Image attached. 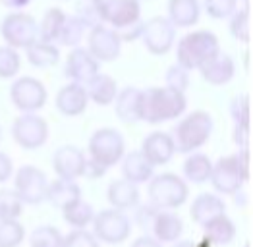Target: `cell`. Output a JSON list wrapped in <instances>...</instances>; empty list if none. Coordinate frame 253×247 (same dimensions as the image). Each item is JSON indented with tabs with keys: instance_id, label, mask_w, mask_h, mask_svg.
<instances>
[{
	"instance_id": "e0dca14e",
	"label": "cell",
	"mask_w": 253,
	"mask_h": 247,
	"mask_svg": "<svg viewBox=\"0 0 253 247\" xmlns=\"http://www.w3.org/2000/svg\"><path fill=\"white\" fill-rule=\"evenodd\" d=\"M182 232H184V222L174 210L157 208L147 236L155 238L159 244H174V242H178Z\"/></svg>"
},
{
	"instance_id": "83f0119b",
	"label": "cell",
	"mask_w": 253,
	"mask_h": 247,
	"mask_svg": "<svg viewBox=\"0 0 253 247\" xmlns=\"http://www.w3.org/2000/svg\"><path fill=\"white\" fill-rule=\"evenodd\" d=\"M184 170V178L191 182V184H205L211 180V172H212V161L203 155V153H190L188 159L184 161L182 165Z\"/></svg>"
},
{
	"instance_id": "8fae6325",
	"label": "cell",
	"mask_w": 253,
	"mask_h": 247,
	"mask_svg": "<svg viewBox=\"0 0 253 247\" xmlns=\"http://www.w3.org/2000/svg\"><path fill=\"white\" fill-rule=\"evenodd\" d=\"M12 137L23 149H39L48 139V124L35 112L21 114L12 124Z\"/></svg>"
},
{
	"instance_id": "ffe728a7",
	"label": "cell",
	"mask_w": 253,
	"mask_h": 247,
	"mask_svg": "<svg viewBox=\"0 0 253 247\" xmlns=\"http://www.w3.org/2000/svg\"><path fill=\"white\" fill-rule=\"evenodd\" d=\"M89 104V97L84 85L68 83L56 93V110L64 116H80Z\"/></svg>"
},
{
	"instance_id": "30bf717a",
	"label": "cell",
	"mask_w": 253,
	"mask_h": 247,
	"mask_svg": "<svg viewBox=\"0 0 253 247\" xmlns=\"http://www.w3.org/2000/svg\"><path fill=\"white\" fill-rule=\"evenodd\" d=\"M48 178L37 166H21L14 176V191L27 205H39L46 201Z\"/></svg>"
},
{
	"instance_id": "b9f144b4",
	"label": "cell",
	"mask_w": 253,
	"mask_h": 247,
	"mask_svg": "<svg viewBox=\"0 0 253 247\" xmlns=\"http://www.w3.org/2000/svg\"><path fill=\"white\" fill-rule=\"evenodd\" d=\"M165 80H167V87H172V89H176V91L186 93L188 87H190V72L184 70L182 66L174 64V66H170L169 70H167Z\"/></svg>"
},
{
	"instance_id": "7a4b0ae2",
	"label": "cell",
	"mask_w": 253,
	"mask_h": 247,
	"mask_svg": "<svg viewBox=\"0 0 253 247\" xmlns=\"http://www.w3.org/2000/svg\"><path fill=\"white\" fill-rule=\"evenodd\" d=\"M218 52H220V42H218V37L214 33L207 31V29L191 31L178 41L176 64L188 72L199 70L205 62L211 60Z\"/></svg>"
},
{
	"instance_id": "8992f818",
	"label": "cell",
	"mask_w": 253,
	"mask_h": 247,
	"mask_svg": "<svg viewBox=\"0 0 253 247\" xmlns=\"http://www.w3.org/2000/svg\"><path fill=\"white\" fill-rule=\"evenodd\" d=\"M87 159L93 161L101 168H112L116 166L126 155V141L124 135L114 127H101L97 129L89 143H87Z\"/></svg>"
},
{
	"instance_id": "484cf974",
	"label": "cell",
	"mask_w": 253,
	"mask_h": 247,
	"mask_svg": "<svg viewBox=\"0 0 253 247\" xmlns=\"http://www.w3.org/2000/svg\"><path fill=\"white\" fill-rule=\"evenodd\" d=\"M139 101H141V89L135 87H124L118 91L114 99V110L116 116L124 124H137L139 120Z\"/></svg>"
},
{
	"instance_id": "603a6c76",
	"label": "cell",
	"mask_w": 253,
	"mask_h": 247,
	"mask_svg": "<svg viewBox=\"0 0 253 247\" xmlns=\"http://www.w3.org/2000/svg\"><path fill=\"white\" fill-rule=\"evenodd\" d=\"M170 23L174 27H193L201 18V4L199 0H169L167 2Z\"/></svg>"
},
{
	"instance_id": "9a60e30c",
	"label": "cell",
	"mask_w": 253,
	"mask_h": 247,
	"mask_svg": "<svg viewBox=\"0 0 253 247\" xmlns=\"http://www.w3.org/2000/svg\"><path fill=\"white\" fill-rule=\"evenodd\" d=\"M97 74H99V62L89 54L87 48L76 46L70 50L66 58V76L72 80V83H80L85 87Z\"/></svg>"
},
{
	"instance_id": "681fc988",
	"label": "cell",
	"mask_w": 253,
	"mask_h": 247,
	"mask_svg": "<svg viewBox=\"0 0 253 247\" xmlns=\"http://www.w3.org/2000/svg\"><path fill=\"white\" fill-rule=\"evenodd\" d=\"M242 8H250V0H244V6Z\"/></svg>"
},
{
	"instance_id": "816d5d0a",
	"label": "cell",
	"mask_w": 253,
	"mask_h": 247,
	"mask_svg": "<svg viewBox=\"0 0 253 247\" xmlns=\"http://www.w3.org/2000/svg\"><path fill=\"white\" fill-rule=\"evenodd\" d=\"M244 247H250V244H246V246H244Z\"/></svg>"
},
{
	"instance_id": "60d3db41",
	"label": "cell",
	"mask_w": 253,
	"mask_h": 247,
	"mask_svg": "<svg viewBox=\"0 0 253 247\" xmlns=\"http://www.w3.org/2000/svg\"><path fill=\"white\" fill-rule=\"evenodd\" d=\"M203 8L212 20H228L238 10V0H203Z\"/></svg>"
},
{
	"instance_id": "7bdbcfd3",
	"label": "cell",
	"mask_w": 253,
	"mask_h": 247,
	"mask_svg": "<svg viewBox=\"0 0 253 247\" xmlns=\"http://www.w3.org/2000/svg\"><path fill=\"white\" fill-rule=\"evenodd\" d=\"M62 247H101L99 240L89 230H72L68 236H64Z\"/></svg>"
},
{
	"instance_id": "5b68a950",
	"label": "cell",
	"mask_w": 253,
	"mask_h": 247,
	"mask_svg": "<svg viewBox=\"0 0 253 247\" xmlns=\"http://www.w3.org/2000/svg\"><path fill=\"white\" fill-rule=\"evenodd\" d=\"M147 184L149 201L155 208L174 210L188 201L190 187L186 184V180L180 178L178 174H172V172L157 174Z\"/></svg>"
},
{
	"instance_id": "ee69618b",
	"label": "cell",
	"mask_w": 253,
	"mask_h": 247,
	"mask_svg": "<svg viewBox=\"0 0 253 247\" xmlns=\"http://www.w3.org/2000/svg\"><path fill=\"white\" fill-rule=\"evenodd\" d=\"M234 159H236V166H238V172H240V178L244 184H248L252 180V155H250V149H238V153H234Z\"/></svg>"
},
{
	"instance_id": "f6af8a7d",
	"label": "cell",
	"mask_w": 253,
	"mask_h": 247,
	"mask_svg": "<svg viewBox=\"0 0 253 247\" xmlns=\"http://www.w3.org/2000/svg\"><path fill=\"white\" fill-rule=\"evenodd\" d=\"M14 174V165H12V159L0 151V184H6Z\"/></svg>"
},
{
	"instance_id": "f1b7e54d",
	"label": "cell",
	"mask_w": 253,
	"mask_h": 247,
	"mask_svg": "<svg viewBox=\"0 0 253 247\" xmlns=\"http://www.w3.org/2000/svg\"><path fill=\"white\" fill-rule=\"evenodd\" d=\"M25 54H27V60L31 66L41 68V70L52 68L60 62V48L54 42H44L39 39L25 48Z\"/></svg>"
},
{
	"instance_id": "3957f363",
	"label": "cell",
	"mask_w": 253,
	"mask_h": 247,
	"mask_svg": "<svg viewBox=\"0 0 253 247\" xmlns=\"http://www.w3.org/2000/svg\"><path fill=\"white\" fill-rule=\"evenodd\" d=\"M103 21L112 27L122 42L135 41L141 35V6L137 0H103Z\"/></svg>"
},
{
	"instance_id": "cb8c5ba5",
	"label": "cell",
	"mask_w": 253,
	"mask_h": 247,
	"mask_svg": "<svg viewBox=\"0 0 253 247\" xmlns=\"http://www.w3.org/2000/svg\"><path fill=\"white\" fill-rule=\"evenodd\" d=\"M106 199L112 205V208L118 210H126V208H133L139 205V189L137 185L127 182V180H114L110 182L108 189H106Z\"/></svg>"
},
{
	"instance_id": "2e32d148",
	"label": "cell",
	"mask_w": 253,
	"mask_h": 247,
	"mask_svg": "<svg viewBox=\"0 0 253 247\" xmlns=\"http://www.w3.org/2000/svg\"><path fill=\"white\" fill-rule=\"evenodd\" d=\"M211 184L214 185V189H216L218 193H222V195H234L236 191L242 189L244 182H242V178H240V172H238L234 155L222 157V159H218V161L212 165Z\"/></svg>"
},
{
	"instance_id": "d6986e66",
	"label": "cell",
	"mask_w": 253,
	"mask_h": 247,
	"mask_svg": "<svg viewBox=\"0 0 253 247\" xmlns=\"http://www.w3.org/2000/svg\"><path fill=\"white\" fill-rule=\"evenodd\" d=\"M199 74L207 83L220 87V85H226V83H230L234 80L236 64H234L230 54L220 50L218 54H214L211 60H207L199 68Z\"/></svg>"
},
{
	"instance_id": "bcb514c9",
	"label": "cell",
	"mask_w": 253,
	"mask_h": 247,
	"mask_svg": "<svg viewBox=\"0 0 253 247\" xmlns=\"http://www.w3.org/2000/svg\"><path fill=\"white\" fill-rule=\"evenodd\" d=\"M31 2L33 0H0V4L4 8H8V10H12V12H20L25 6H29Z\"/></svg>"
},
{
	"instance_id": "5bb4252c",
	"label": "cell",
	"mask_w": 253,
	"mask_h": 247,
	"mask_svg": "<svg viewBox=\"0 0 253 247\" xmlns=\"http://www.w3.org/2000/svg\"><path fill=\"white\" fill-rule=\"evenodd\" d=\"M87 165V157L82 149L74 147V145H64L54 153L52 166L58 178L62 180H72L76 182L78 178H82Z\"/></svg>"
},
{
	"instance_id": "d590c367",
	"label": "cell",
	"mask_w": 253,
	"mask_h": 247,
	"mask_svg": "<svg viewBox=\"0 0 253 247\" xmlns=\"http://www.w3.org/2000/svg\"><path fill=\"white\" fill-rule=\"evenodd\" d=\"M23 210V201L14 189H0V222L2 220H18Z\"/></svg>"
},
{
	"instance_id": "f35d334b",
	"label": "cell",
	"mask_w": 253,
	"mask_h": 247,
	"mask_svg": "<svg viewBox=\"0 0 253 247\" xmlns=\"http://www.w3.org/2000/svg\"><path fill=\"white\" fill-rule=\"evenodd\" d=\"M21 68L20 52L12 46H0V78L2 80H12L18 76Z\"/></svg>"
},
{
	"instance_id": "f907efd6",
	"label": "cell",
	"mask_w": 253,
	"mask_h": 247,
	"mask_svg": "<svg viewBox=\"0 0 253 247\" xmlns=\"http://www.w3.org/2000/svg\"><path fill=\"white\" fill-rule=\"evenodd\" d=\"M0 141H2V129H0Z\"/></svg>"
},
{
	"instance_id": "d4e9b609",
	"label": "cell",
	"mask_w": 253,
	"mask_h": 247,
	"mask_svg": "<svg viewBox=\"0 0 253 247\" xmlns=\"http://www.w3.org/2000/svg\"><path fill=\"white\" fill-rule=\"evenodd\" d=\"M82 199V187L72 182V180H62L56 178L54 182H48L46 187V201H50L56 208L64 210L66 206Z\"/></svg>"
},
{
	"instance_id": "4316f807",
	"label": "cell",
	"mask_w": 253,
	"mask_h": 247,
	"mask_svg": "<svg viewBox=\"0 0 253 247\" xmlns=\"http://www.w3.org/2000/svg\"><path fill=\"white\" fill-rule=\"evenodd\" d=\"M85 91H87V97L89 101H93L99 106H106V104H112L116 95H118V83L112 76H106V74H97L91 82L85 85Z\"/></svg>"
},
{
	"instance_id": "4fadbf2b",
	"label": "cell",
	"mask_w": 253,
	"mask_h": 247,
	"mask_svg": "<svg viewBox=\"0 0 253 247\" xmlns=\"http://www.w3.org/2000/svg\"><path fill=\"white\" fill-rule=\"evenodd\" d=\"M87 50L97 62H114L122 52V39L112 27L103 23L89 29Z\"/></svg>"
},
{
	"instance_id": "4dcf8cb0",
	"label": "cell",
	"mask_w": 253,
	"mask_h": 247,
	"mask_svg": "<svg viewBox=\"0 0 253 247\" xmlns=\"http://www.w3.org/2000/svg\"><path fill=\"white\" fill-rule=\"evenodd\" d=\"M64 21H66V14L60 8H48L39 23V41L56 44L64 27Z\"/></svg>"
},
{
	"instance_id": "7c38bea8",
	"label": "cell",
	"mask_w": 253,
	"mask_h": 247,
	"mask_svg": "<svg viewBox=\"0 0 253 247\" xmlns=\"http://www.w3.org/2000/svg\"><path fill=\"white\" fill-rule=\"evenodd\" d=\"M10 101L23 114L37 112L46 103V87L37 78H18L10 87Z\"/></svg>"
},
{
	"instance_id": "7402d4cb",
	"label": "cell",
	"mask_w": 253,
	"mask_h": 247,
	"mask_svg": "<svg viewBox=\"0 0 253 247\" xmlns=\"http://www.w3.org/2000/svg\"><path fill=\"white\" fill-rule=\"evenodd\" d=\"M190 214L193 222L203 228L207 222H211L212 218H216L220 214H226V203L220 197L212 195V193H201L191 203Z\"/></svg>"
},
{
	"instance_id": "6da1fadb",
	"label": "cell",
	"mask_w": 253,
	"mask_h": 247,
	"mask_svg": "<svg viewBox=\"0 0 253 247\" xmlns=\"http://www.w3.org/2000/svg\"><path fill=\"white\" fill-rule=\"evenodd\" d=\"M188 108L186 93L172 87H151L141 91L139 120L147 124H163L180 118Z\"/></svg>"
},
{
	"instance_id": "ac0fdd59",
	"label": "cell",
	"mask_w": 253,
	"mask_h": 247,
	"mask_svg": "<svg viewBox=\"0 0 253 247\" xmlns=\"http://www.w3.org/2000/svg\"><path fill=\"white\" fill-rule=\"evenodd\" d=\"M141 153L145 155L149 163L157 168V166L169 165L172 161V157L176 153V145H174L172 135L165 133V131H153L143 139Z\"/></svg>"
},
{
	"instance_id": "836d02e7",
	"label": "cell",
	"mask_w": 253,
	"mask_h": 247,
	"mask_svg": "<svg viewBox=\"0 0 253 247\" xmlns=\"http://www.w3.org/2000/svg\"><path fill=\"white\" fill-rule=\"evenodd\" d=\"M228 112L234 122V131L250 133V97L248 95L234 97L228 106Z\"/></svg>"
},
{
	"instance_id": "1f68e13d",
	"label": "cell",
	"mask_w": 253,
	"mask_h": 247,
	"mask_svg": "<svg viewBox=\"0 0 253 247\" xmlns=\"http://www.w3.org/2000/svg\"><path fill=\"white\" fill-rule=\"evenodd\" d=\"M64 220L74 228V230H87L89 224H93V218H95V210L93 206L89 205L87 201L80 199L76 203H72L70 206H66L62 210Z\"/></svg>"
},
{
	"instance_id": "277c9868",
	"label": "cell",
	"mask_w": 253,
	"mask_h": 247,
	"mask_svg": "<svg viewBox=\"0 0 253 247\" xmlns=\"http://www.w3.org/2000/svg\"><path fill=\"white\" fill-rule=\"evenodd\" d=\"M212 118L209 112L205 110H193L188 116H184L174 127V145L178 153L190 155L195 153L199 147L207 143V139L212 133Z\"/></svg>"
},
{
	"instance_id": "9c48e42d",
	"label": "cell",
	"mask_w": 253,
	"mask_h": 247,
	"mask_svg": "<svg viewBox=\"0 0 253 247\" xmlns=\"http://www.w3.org/2000/svg\"><path fill=\"white\" fill-rule=\"evenodd\" d=\"M139 39L143 41L145 48L155 56L167 54L174 46L176 41V27L170 23L169 18L165 16H155L151 20L143 21L141 25V35Z\"/></svg>"
},
{
	"instance_id": "74e56055",
	"label": "cell",
	"mask_w": 253,
	"mask_h": 247,
	"mask_svg": "<svg viewBox=\"0 0 253 247\" xmlns=\"http://www.w3.org/2000/svg\"><path fill=\"white\" fill-rule=\"evenodd\" d=\"M64 236L54 226H39L29 234V247H62Z\"/></svg>"
},
{
	"instance_id": "7dc6e473",
	"label": "cell",
	"mask_w": 253,
	"mask_h": 247,
	"mask_svg": "<svg viewBox=\"0 0 253 247\" xmlns=\"http://www.w3.org/2000/svg\"><path fill=\"white\" fill-rule=\"evenodd\" d=\"M131 247H163V244H159L155 238H151V236H141V238H137Z\"/></svg>"
},
{
	"instance_id": "44dd1931",
	"label": "cell",
	"mask_w": 253,
	"mask_h": 247,
	"mask_svg": "<svg viewBox=\"0 0 253 247\" xmlns=\"http://www.w3.org/2000/svg\"><path fill=\"white\" fill-rule=\"evenodd\" d=\"M120 163H122V178L131 184H147L155 176V166L145 159V155L141 151L126 153Z\"/></svg>"
},
{
	"instance_id": "f5cc1de1",
	"label": "cell",
	"mask_w": 253,
	"mask_h": 247,
	"mask_svg": "<svg viewBox=\"0 0 253 247\" xmlns=\"http://www.w3.org/2000/svg\"><path fill=\"white\" fill-rule=\"evenodd\" d=\"M137 2H141V0H137Z\"/></svg>"
},
{
	"instance_id": "e575fe53",
	"label": "cell",
	"mask_w": 253,
	"mask_h": 247,
	"mask_svg": "<svg viewBox=\"0 0 253 247\" xmlns=\"http://www.w3.org/2000/svg\"><path fill=\"white\" fill-rule=\"evenodd\" d=\"M228 29L234 39L240 42L252 41V12L250 8H238L232 16L228 18Z\"/></svg>"
},
{
	"instance_id": "ab89813d",
	"label": "cell",
	"mask_w": 253,
	"mask_h": 247,
	"mask_svg": "<svg viewBox=\"0 0 253 247\" xmlns=\"http://www.w3.org/2000/svg\"><path fill=\"white\" fill-rule=\"evenodd\" d=\"M25 240V228L20 220H2L0 222V247H20Z\"/></svg>"
},
{
	"instance_id": "c3c4849f",
	"label": "cell",
	"mask_w": 253,
	"mask_h": 247,
	"mask_svg": "<svg viewBox=\"0 0 253 247\" xmlns=\"http://www.w3.org/2000/svg\"><path fill=\"white\" fill-rule=\"evenodd\" d=\"M174 247H195V244L193 242H176Z\"/></svg>"
},
{
	"instance_id": "52a82bcc",
	"label": "cell",
	"mask_w": 253,
	"mask_h": 247,
	"mask_svg": "<svg viewBox=\"0 0 253 247\" xmlns=\"http://www.w3.org/2000/svg\"><path fill=\"white\" fill-rule=\"evenodd\" d=\"M2 39L12 48H27L39 39V23L27 12H10L0 23Z\"/></svg>"
},
{
	"instance_id": "d6a6232c",
	"label": "cell",
	"mask_w": 253,
	"mask_h": 247,
	"mask_svg": "<svg viewBox=\"0 0 253 247\" xmlns=\"http://www.w3.org/2000/svg\"><path fill=\"white\" fill-rule=\"evenodd\" d=\"M87 29L103 25V0H78V8L74 14Z\"/></svg>"
},
{
	"instance_id": "ba28073f",
	"label": "cell",
	"mask_w": 253,
	"mask_h": 247,
	"mask_svg": "<svg viewBox=\"0 0 253 247\" xmlns=\"http://www.w3.org/2000/svg\"><path fill=\"white\" fill-rule=\"evenodd\" d=\"M129 232H131V224H129V218L124 214V210L106 208L95 214L93 218V236L99 242L116 246L126 242Z\"/></svg>"
},
{
	"instance_id": "8d00e7d4",
	"label": "cell",
	"mask_w": 253,
	"mask_h": 247,
	"mask_svg": "<svg viewBox=\"0 0 253 247\" xmlns=\"http://www.w3.org/2000/svg\"><path fill=\"white\" fill-rule=\"evenodd\" d=\"M85 31H87V27L76 16H66L64 27L62 31H60V37H58V42L62 46L76 48V46H80L82 39L85 37Z\"/></svg>"
},
{
	"instance_id": "f546056e",
	"label": "cell",
	"mask_w": 253,
	"mask_h": 247,
	"mask_svg": "<svg viewBox=\"0 0 253 247\" xmlns=\"http://www.w3.org/2000/svg\"><path fill=\"white\" fill-rule=\"evenodd\" d=\"M203 238H207L212 246H228L236 238V224L226 214H220L203 226Z\"/></svg>"
}]
</instances>
